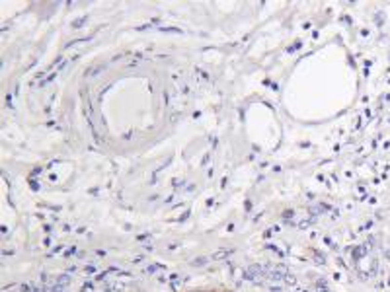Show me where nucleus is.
<instances>
[{
	"instance_id": "nucleus-4",
	"label": "nucleus",
	"mask_w": 390,
	"mask_h": 292,
	"mask_svg": "<svg viewBox=\"0 0 390 292\" xmlns=\"http://www.w3.org/2000/svg\"><path fill=\"white\" fill-rule=\"evenodd\" d=\"M84 22H86V18L78 19V22H74V24H72V28H78V26H82V24H84Z\"/></svg>"
},
{
	"instance_id": "nucleus-2",
	"label": "nucleus",
	"mask_w": 390,
	"mask_h": 292,
	"mask_svg": "<svg viewBox=\"0 0 390 292\" xmlns=\"http://www.w3.org/2000/svg\"><path fill=\"white\" fill-rule=\"evenodd\" d=\"M226 255H230V252H226V249H221V253H215L213 259H223V257H226Z\"/></svg>"
},
{
	"instance_id": "nucleus-1",
	"label": "nucleus",
	"mask_w": 390,
	"mask_h": 292,
	"mask_svg": "<svg viewBox=\"0 0 390 292\" xmlns=\"http://www.w3.org/2000/svg\"><path fill=\"white\" fill-rule=\"evenodd\" d=\"M244 279L256 282V284H262V282L265 281V269L260 267V265H252V267H248V269L244 271Z\"/></svg>"
},
{
	"instance_id": "nucleus-3",
	"label": "nucleus",
	"mask_w": 390,
	"mask_h": 292,
	"mask_svg": "<svg viewBox=\"0 0 390 292\" xmlns=\"http://www.w3.org/2000/svg\"><path fill=\"white\" fill-rule=\"evenodd\" d=\"M205 263H207V257H199L193 261V265H205Z\"/></svg>"
}]
</instances>
